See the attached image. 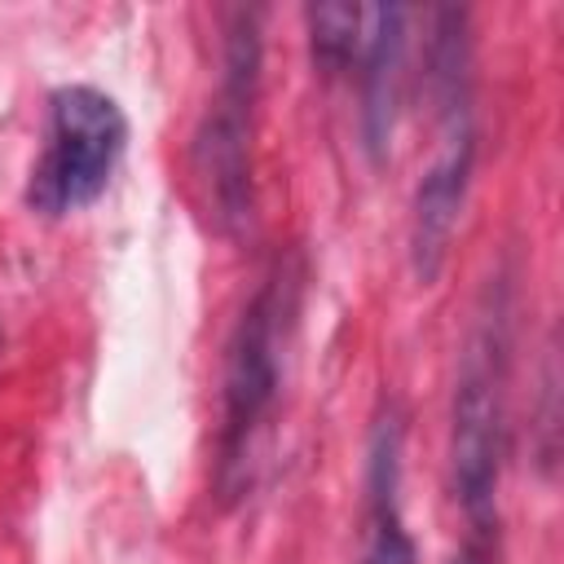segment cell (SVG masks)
Masks as SVG:
<instances>
[{
    "label": "cell",
    "mask_w": 564,
    "mask_h": 564,
    "mask_svg": "<svg viewBox=\"0 0 564 564\" xmlns=\"http://www.w3.org/2000/svg\"><path fill=\"white\" fill-rule=\"evenodd\" d=\"M507 348L511 295L489 282L458 352L449 401V489L467 524H498V480L507 449Z\"/></svg>",
    "instance_id": "obj_1"
},
{
    "label": "cell",
    "mask_w": 564,
    "mask_h": 564,
    "mask_svg": "<svg viewBox=\"0 0 564 564\" xmlns=\"http://www.w3.org/2000/svg\"><path fill=\"white\" fill-rule=\"evenodd\" d=\"M300 278L291 264H273V273L242 304L220 375V432H216V489L225 502L247 494L256 441L282 392V361L295 326Z\"/></svg>",
    "instance_id": "obj_2"
},
{
    "label": "cell",
    "mask_w": 564,
    "mask_h": 564,
    "mask_svg": "<svg viewBox=\"0 0 564 564\" xmlns=\"http://www.w3.org/2000/svg\"><path fill=\"white\" fill-rule=\"evenodd\" d=\"M260 9H234L225 26L220 84L194 132V176L203 181L216 225L234 238L251 225V123L260 101Z\"/></svg>",
    "instance_id": "obj_3"
},
{
    "label": "cell",
    "mask_w": 564,
    "mask_h": 564,
    "mask_svg": "<svg viewBox=\"0 0 564 564\" xmlns=\"http://www.w3.org/2000/svg\"><path fill=\"white\" fill-rule=\"evenodd\" d=\"M128 145V115L123 106L93 88L66 84L48 97V128L44 150L26 181V207L40 216H70L93 207Z\"/></svg>",
    "instance_id": "obj_4"
},
{
    "label": "cell",
    "mask_w": 564,
    "mask_h": 564,
    "mask_svg": "<svg viewBox=\"0 0 564 564\" xmlns=\"http://www.w3.org/2000/svg\"><path fill=\"white\" fill-rule=\"evenodd\" d=\"M471 167H476V123L471 119L441 123V150L427 163L410 207V269L423 286H432L445 269L471 189Z\"/></svg>",
    "instance_id": "obj_5"
},
{
    "label": "cell",
    "mask_w": 564,
    "mask_h": 564,
    "mask_svg": "<svg viewBox=\"0 0 564 564\" xmlns=\"http://www.w3.org/2000/svg\"><path fill=\"white\" fill-rule=\"evenodd\" d=\"M401 449H405V419L388 405L366 445V542L361 564H419L414 538L401 516Z\"/></svg>",
    "instance_id": "obj_6"
},
{
    "label": "cell",
    "mask_w": 564,
    "mask_h": 564,
    "mask_svg": "<svg viewBox=\"0 0 564 564\" xmlns=\"http://www.w3.org/2000/svg\"><path fill=\"white\" fill-rule=\"evenodd\" d=\"M405 18L401 4L366 9L361 35V145L370 163H383L392 150L397 101H401V66H405Z\"/></svg>",
    "instance_id": "obj_7"
},
{
    "label": "cell",
    "mask_w": 564,
    "mask_h": 564,
    "mask_svg": "<svg viewBox=\"0 0 564 564\" xmlns=\"http://www.w3.org/2000/svg\"><path fill=\"white\" fill-rule=\"evenodd\" d=\"M308 22V48H313V66L335 79L344 75L357 53H361V26H366V9L357 4H308L304 9Z\"/></svg>",
    "instance_id": "obj_8"
},
{
    "label": "cell",
    "mask_w": 564,
    "mask_h": 564,
    "mask_svg": "<svg viewBox=\"0 0 564 564\" xmlns=\"http://www.w3.org/2000/svg\"><path fill=\"white\" fill-rule=\"evenodd\" d=\"M449 564H502V529L498 524H467Z\"/></svg>",
    "instance_id": "obj_9"
}]
</instances>
